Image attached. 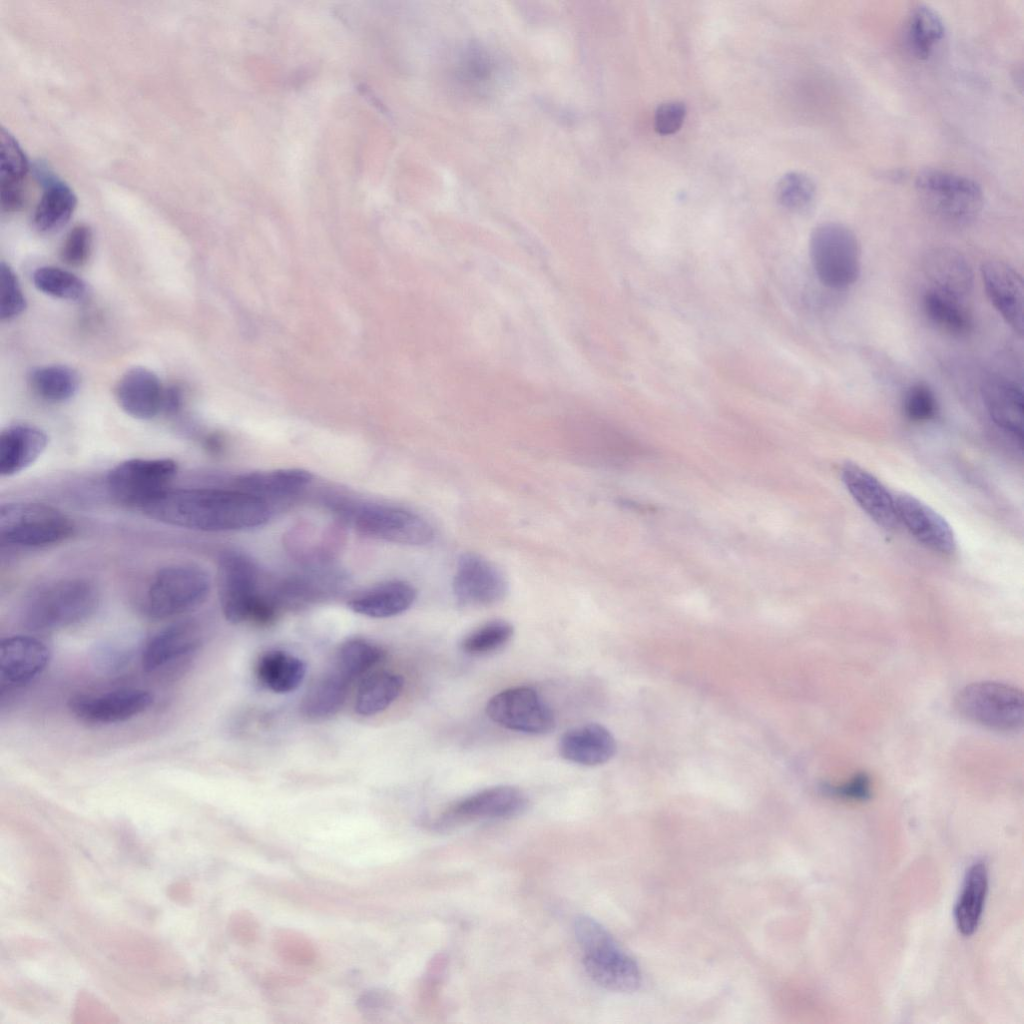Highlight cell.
I'll return each mask as SVG.
<instances>
[{"mask_svg":"<svg viewBox=\"0 0 1024 1024\" xmlns=\"http://www.w3.org/2000/svg\"><path fill=\"white\" fill-rule=\"evenodd\" d=\"M142 511L167 525L205 531H239L269 521L271 503L232 488L168 489Z\"/></svg>","mask_w":1024,"mask_h":1024,"instance_id":"obj_1","label":"cell"},{"mask_svg":"<svg viewBox=\"0 0 1024 1024\" xmlns=\"http://www.w3.org/2000/svg\"><path fill=\"white\" fill-rule=\"evenodd\" d=\"M100 602L97 587L84 578H64L33 591L21 608L23 625L50 632L77 625L91 617Z\"/></svg>","mask_w":1024,"mask_h":1024,"instance_id":"obj_2","label":"cell"},{"mask_svg":"<svg viewBox=\"0 0 1024 1024\" xmlns=\"http://www.w3.org/2000/svg\"><path fill=\"white\" fill-rule=\"evenodd\" d=\"M574 931L583 952L587 974L598 985L616 992H633L641 984L640 969L596 920L580 916Z\"/></svg>","mask_w":1024,"mask_h":1024,"instance_id":"obj_3","label":"cell"},{"mask_svg":"<svg viewBox=\"0 0 1024 1024\" xmlns=\"http://www.w3.org/2000/svg\"><path fill=\"white\" fill-rule=\"evenodd\" d=\"M332 506L342 519L370 538L403 545H425L434 538L432 525L405 508L350 502H336Z\"/></svg>","mask_w":1024,"mask_h":1024,"instance_id":"obj_4","label":"cell"},{"mask_svg":"<svg viewBox=\"0 0 1024 1024\" xmlns=\"http://www.w3.org/2000/svg\"><path fill=\"white\" fill-rule=\"evenodd\" d=\"M809 255L819 281L828 288H847L860 276V243L842 223L829 221L815 226L810 234Z\"/></svg>","mask_w":1024,"mask_h":1024,"instance_id":"obj_5","label":"cell"},{"mask_svg":"<svg viewBox=\"0 0 1024 1024\" xmlns=\"http://www.w3.org/2000/svg\"><path fill=\"white\" fill-rule=\"evenodd\" d=\"M209 591V575L201 567L169 565L152 577L143 600V611L153 619L181 615L200 606Z\"/></svg>","mask_w":1024,"mask_h":1024,"instance_id":"obj_6","label":"cell"},{"mask_svg":"<svg viewBox=\"0 0 1024 1024\" xmlns=\"http://www.w3.org/2000/svg\"><path fill=\"white\" fill-rule=\"evenodd\" d=\"M73 532L72 520L51 505L12 502L0 508V536L9 545L46 547L66 540Z\"/></svg>","mask_w":1024,"mask_h":1024,"instance_id":"obj_7","label":"cell"},{"mask_svg":"<svg viewBox=\"0 0 1024 1024\" xmlns=\"http://www.w3.org/2000/svg\"><path fill=\"white\" fill-rule=\"evenodd\" d=\"M955 706L967 720L996 731H1015L1023 725V693L1006 683H971L958 692Z\"/></svg>","mask_w":1024,"mask_h":1024,"instance_id":"obj_8","label":"cell"},{"mask_svg":"<svg viewBox=\"0 0 1024 1024\" xmlns=\"http://www.w3.org/2000/svg\"><path fill=\"white\" fill-rule=\"evenodd\" d=\"M923 204L938 217L952 223L973 220L983 205V191L973 179L941 169L922 170L915 180Z\"/></svg>","mask_w":1024,"mask_h":1024,"instance_id":"obj_9","label":"cell"},{"mask_svg":"<svg viewBox=\"0 0 1024 1024\" xmlns=\"http://www.w3.org/2000/svg\"><path fill=\"white\" fill-rule=\"evenodd\" d=\"M177 473V463L169 458H133L114 466L106 484L118 503L142 510L169 489Z\"/></svg>","mask_w":1024,"mask_h":1024,"instance_id":"obj_10","label":"cell"},{"mask_svg":"<svg viewBox=\"0 0 1024 1024\" xmlns=\"http://www.w3.org/2000/svg\"><path fill=\"white\" fill-rule=\"evenodd\" d=\"M217 582L226 620L233 624L249 621L263 595L259 591V571L254 561L239 551L223 552L218 560Z\"/></svg>","mask_w":1024,"mask_h":1024,"instance_id":"obj_11","label":"cell"},{"mask_svg":"<svg viewBox=\"0 0 1024 1024\" xmlns=\"http://www.w3.org/2000/svg\"><path fill=\"white\" fill-rule=\"evenodd\" d=\"M486 714L504 728L528 734L549 733L555 727L550 707L534 689L525 686L495 694L487 702Z\"/></svg>","mask_w":1024,"mask_h":1024,"instance_id":"obj_12","label":"cell"},{"mask_svg":"<svg viewBox=\"0 0 1024 1024\" xmlns=\"http://www.w3.org/2000/svg\"><path fill=\"white\" fill-rule=\"evenodd\" d=\"M527 807L528 799L520 789L495 786L453 803L434 825L438 830H448L479 820L506 819L522 814Z\"/></svg>","mask_w":1024,"mask_h":1024,"instance_id":"obj_13","label":"cell"},{"mask_svg":"<svg viewBox=\"0 0 1024 1024\" xmlns=\"http://www.w3.org/2000/svg\"><path fill=\"white\" fill-rule=\"evenodd\" d=\"M508 582L502 571L481 555L463 554L453 579V593L466 607H485L502 601Z\"/></svg>","mask_w":1024,"mask_h":1024,"instance_id":"obj_14","label":"cell"},{"mask_svg":"<svg viewBox=\"0 0 1024 1024\" xmlns=\"http://www.w3.org/2000/svg\"><path fill=\"white\" fill-rule=\"evenodd\" d=\"M153 703L149 691L122 688L97 694H78L69 701V709L79 720L89 724H114L127 721L145 712Z\"/></svg>","mask_w":1024,"mask_h":1024,"instance_id":"obj_15","label":"cell"},{"mask_svg":"<svg viewBox=\"0 0 1024 1024\" xmlns=\"http://www.w3.org/2000/svg\"><path fill=\"white\" fill-rule=\"evenodd\" d=\"M201 633L192 622L171 624L154 633L142 647L140 661L148 673L166 670L189 659L201 645Z\"/></svg>","mask_w":1024,"mask_h":1024,"instance_id":"obj_16","label":"cell"},{"mask_svg":"<svg viewBox=\"0 0 1024 1024\" xmlns=\"http://www.w3.org/2000/svg\"><path fill=\"white\" fill-rule=\"evenodd\" d=\"M986 294L1005 322L1019 335L1024 331V288L1021 275L1008 263L988 260L981 265Z\"/></svg>","mask_w":1024,"mask_h":1024,"instance_id":"obj_17","label":"cell"},{"mask_svg":"<svg viewBox=\"0 0 1024 1024\" xmlns=\"http://www.w3.org/2000/svg\"><path fill=\"white\" fill-rule=\"evenodd\" d=\"M894 501L899 523H902L922 545L945 555L955 551L954 533L941 515L908 494H896Z\"/></svg>","mask_w":1024,"mask_h":1024,"instance_id":"obj_18","label":"cell"},{"mask_svg":"<svg viewBox=\"0 0 1024 1024\" xmlns=\"http://www.w3.org/2000/svg\"><path fill=\"white\" fill-rule=\"evenodd\" d=\"M50 650L40 639L29 635H13L0 643L1 682L20 687L35 679L47 667Z\"/></svg>","mask_w":1024,"mask_h":1024,"instance_id":"obj_19","label":"cell"},{"mask_svg":"<svg viewBox=\"0 0 1024 1024\" xmlns=\"http://www.w3.org/2000/svg\"><path fill=\"white\" fill-rule=\"evenodd\" d=\"M841 477L848 492L874 522L887 530L899 527L894 495L875 476L847 462L841 469Z\"/></svg>","mask_w":1024,"mask_h":1024,"instance_id":"obj_20","label":"cell"},{"mask_svg":"<svg viewBox=\"0 0 1024 1024\" xmlns=\"http://www.w3.org/2000/svg\"><path fill=\"white\" fill-rule=\"evenodd\" d=\"M923 272L934 289L963 302L974 284L972 267L966 257L950 247L929 250L923 259Z\"/></svg>","mask_w":1024,"mask_h":1024,"instance_id":"obj_21","label":"cell"},{"mask_svg":"<svg viewBox=\"0 0 1024 1024\" xmlns=\"http://www.w3.org/2000/svg\"><path fill=\"white\" fill-rule=\"evenodd\" d=\"M164 391L154 372L144 367H133L120 378L116 399L125 413L147 420L163 411Z\"/></svg>","mask_w":1024,"mask_h":1024,"instance_id":"obj_22","label":"cell"},{"mask_svg":"<svg viewBox=\"0 0 1024 1024\" xmlns=\"http://www.w3.org/2000/svg\"><path fill=\"white\" fill-rule=\"evenodd\" d=\"M981 394L993 421L1022 442L1024 418L1022 388L1008 378L989 375L982 381Z\"/></svg>","mask_w":1024,"mask_h":1024,"instance_id":"obj_23","label":"cell"},{"mask_svg":"<svg viewBox=\"0 0 1024 1024\" xmlns=\"http://www.w3.org/2000/svg\"><path fill=\"white\" fill-rule=\"evenodd\" d=\"M48 436L41 428L16 423L0 434V475L13 476L32 465L45 451Z\"/></svg>","mask_w":1024,"mask_h":1024,"instance_id":"obj_24","label":"cell"},{"mask_svg":"<svg viewBox=\"0 0 1024 1024\" xmlns=\"http://www.w3.org/2000/svg\"><path fill=\"white\" fill-rule=\"evenodd\" d=\"M558 750L561 757L570 762L596 766L614 756L616 742L603 725L586 723L565 731L559 739Z\"/></svg>","mask_w":1024,"mask_h":1024,"instance_id":"obj_25","label":"cell"},{"mask_svg":"<svg viewBox=\"0 0 1024 1024\" xmlns=\"http://www.w3.org/2000/svg\"><path fill=\"white\" fill-rule=\"evenodd\" d=\"M342 585L341 573L319 566L282 580L269 597L278 609L298 608L337 592Z\"/></svg>","mask_w":1024,"mask_h":1024,"instance_id":"obj_26","label":"cell"},{"mask_svg":"<svg viewBox=\"0 0 1024 1024\" xmlns=\"http://www.w3.org/2000/svg\"><path fill=\"white\" fill-rule=\"evenodd\" d=\"M311 481L309 471L286 468L241 474L234 479L233 487L272 504L297 495Z\"/></svg>","mask_w":1024,"mask_h":1024,"instance_id":"obj_27","label":"cell"},{"mask_svg":"<svg viewBox=\"0 0 1024 1024\" xmlns=\"http://www.w3.org/2000/svg\"><path fill=\"white\" fill-rule=\"evenodd\" d=\"M416 599V590L410 583L391 580L374 585L349 602V608L357 614L371 618H387L403 613Z\"/></svg>","mask_w":1024,"mask_h":1024,"instance_id":"obj_28","label":"cell"},{"mask_svg":"<svg viewBox=\"0 0 1024 1024\" xmlns=\"http://www.w3.org/2000/svg\"><path fill=\"white\" fill-rule=\"evenodd\" d=\"M28 159L14 136L4 127L0 131V200L3 212L19 210L25 199L24 182Z\"/></svg>","mask_w":1024,"mask_h":1024,"instance_id":"obj_29","label":"cell"},{"mask_svg":"<svg viewBox=\"0 0 1024 1024\" xmlns=\"http://www.w3.org/2000/svg\"><path fill=\"white\" fill-rule=\"evenodd\" d=\"M352 681L336 668L318 677L307 690L301 703L302 712L311 719L335 715L343 706Z\"/></svg>","mask_w":1024,"mask_h":1024,"instance_id":"obj_30","label":"cell"},{"mask_svg":"<svg viewBox=\"0 0 1024 1024\" xmlns=\"http://www.w3.org/2000/svg\"><path fill=\"white\" fill-rule=\"evenodd\" d=\"M306 674V665L299 657L283 650L265 652L258 660L259 682L275 693H289L298 688Z\"/></svg>","mask_w":1024,"mask_h":1024,"instance_id":"obj_31","label":"cell"},{"mask_svg":"<svg viewBox=\"0 0 1024 1024\" xmlns=\"http://www.w3.org/2000/svg\"><path fill=\"white\" fill-rule=\"evenodd\" d=\"M988 889V871L984 862L977 861L968 869L962 892L955 906V921L959 932L972 935L978 927Z\"/></svg>","mask_w":1024,"mask_h":1024,"instance_id":"obj_32","label":"cell"},{"mask_svg":"<svg viewBox=\"0 0 1024 1024\" xmlns=\"http://www.w3.org/2000/svg\"><path fill=\"white\" fill-rule=\"evenodd\" d=\"M76 204V195L67 184L49 180L34 212L35 227L43 233L57 231L69 221Z\"/></svg>","mask_w":1024,"mask_h":1024,"instance_id":"obj_33","label":"cell"},{"mask_svg":"<svg viewBox=\"0 0 1024 1024\" xmlns=\"http://www.w3.org/2000/svg\"><path fill=\"white\" fill-rule=\"evenodd\" d=\"M944 33L943 20L932 7L918 4L911 10L907 19L906 40L910 51L917 58H928Z\"/></svg>","mask_w":1024,"mask_h":1024,"instance_id":"obj_34","label":"cell"},{"mask_svg":"<svg viewBox=\"0 0 1024 1024\" xmlns=\"http://www.w3.org/2000/svg\"><path fill=\"white\" fill-rule=\"evenodd\" d=\"M403 678L391 672L366 677L358 688L355 711L362 716L376 715L388 708L400 695Z\"/></svg>","mask_w":1024,"mask_h":1024,"instance_id":"obj_35","label":"cell"},{"mask_svg":"<svg viewBox=\"0 0 1024 1024\" xmlns=\"http://www.w3.org/2000/svg\"><path fill=\"white\" fill-rule=\"evenodd\" d=\"M922 305L927 318L938 328L958 336L970 331L971 318L963 302L930 288Z\"/></svg>","mask_w":1024,"mask_h":1024,"instance_id":"obj_36","label":"cell"},{"mask_svg":"<svg viewBox=\"0 0 1024 1024\" xmlns=\"http://www.w3.org/2000/svg\"><path fill=\"white\" fill-rule=\"evenodd\" d=\"M30 383L35 393L49 402H63L75 395L79 388L78 373L65 365L39 367L31 373Z\"/></svg>","mask_w":1024,"mask_h":1024,"instance_id":"obj_37","label":"cell"},{"mask_svg":"<svg viewBox=\"0 0 1024 1024\" xmlns=\"http://www.w3.org/2000/svg\"><path fill=\"white\" fill-rule=\"evenodd\" d=\"M384 657L376 644L361 638L343 642L336 653L333 667L351 681L366 673Z\"/></svg>","mask_w":1024,"mask_h":1024,"instance_id":"obj_38","label":"cell"},{"mask_svg":"<svg viewBox=\"0 0 1024 1024\" xmlns=\"http://www.w3.org/2000/svg\"><path fill=\"white\" fill-rule=\"evenodd\" d=\"M514 634L505 620H492L468 633L460 642L461 650L470 656H485L502 649Z\"/></svg>","mask_w":1024,"mask_h":1024,"instance_id":"obj_39","label":"cell"},{"mask_svg":"<svg viewBox=\"0 0 1024 1024\" xmlns=\"http://www.w3.org/2000/svg\"><path fill=\"white\" fill-rule=\"evenodd\" d=\"M32 279L39 291L55 298L75 301L86 293V285L82 279L59 267H39L34 271Z\"/></svg>","mask_w":1024,"mask_h":1024,"instance_id":"obj_40","label":"cell"},{"mask_svg":"<svg viewBox=\"0 0 1024 1024\" xmlns=\"http://www.w3.org/2000/svg\"><path fill=\"white\" fill-rule=\"evenodd\" d=\"M272 945L277 956L293 966H308L317 956L312 941L304 934L291 929L277 930L273 935Z\"/></svg>","mask_w":1024,"mask_h":1024,"instance_id":"obj_41","label":"cell"},{"mask_svg":"<svg viewBox=\"0 0 1024 1024\" xmlns=\"http://www.w3.org/2000/svg\"><path fill=\"white\" fill-rule=\"evenodd\" d=\"M815 194L816 188L812 179L800 172L787 173L776 187L780 205L793 212L807 209L812 204Z\"/></svg>","mask_w":1024,"mask_h":1024,"instance_id":"obj_42","label":"cell"},{"mask_svg":"<svg viewBox=\"0 0 1024 1024\" xmlns=\"http://www.w3.org/2000/svg\"><path fill=\"white\" fill-rule=\"evenodd\" d=\"M26 299L12 268L2 262L0 266V317L11 320L24 312Z\"/></svg>","mask_w":1024,"mask_h":1024,"instance_id":"obj_43","label":"cell"},{"mask_svg":"<svg viewBox=\"0 0 1024 1024\" xmlns=\"http://www.w3.org/2000/svg\"><path fill=\"white\" fill-rule=\"evenodd\" d=\"M903 411L908 419L915 422L934 418L937 413V401L931 388L925 383H916L909 387L904 396Z\"/></svg>","mask_w":1024,"mask_h":1024,"instance_id":"obj_44","label":"cell"},{"mask_svg":"<svg viewBox=\"0 0 1024 1024\" xmlns=\"http://www.w3.org/2000/svg\"><path fill=\"white\" fill-rule=\"evenodd\" d=\"M92 250V232L84 224L74 226L67 234L60 251L61 259L66 264L79 267L84 265Z\"/></svg>","mask_w":1024,"mask_h":1024,"instance_id":"obj_45","label":"cell"},{"mask_svg":"<svg viewBox=\"0 0 1024 1024\" xmlns=\"http://www.w3.org/2000/svg\"><path fill=\"white\" fill-rule=\"evenodd\" d=\"M686 115V107L678 101L661 104L655 113V130L662 135L673 134L680 129Z\"/></svg>","mask_w":1024,"mask_h":1024,"instance_id":"obj_46","label":"cell"},{"mask_svg":"<svg viewBox=\"0 0 1024 1024\" xmlns=\"http://www.w3.org/2000/svg\"><path fill=\"white\" fill-rule=\"evenodd\" d=\"M259 923L255 916L246 910L236 912L230 920V932L242 945H251L259 936Z\"/></svg>","mask_w":1024,"mask_h":1024,"instance_id":"obj_47","label":"cell"},{"mask_svg":"<svg viewBox=\"0 0 1024 1024\" xmlns=\"http://www.w3.org/2000/svg\"><path fill=\"white\" fill-rule=\"evenodd\" d=\"M828 790L842 798L866 800L870 797V782L865 774H858L845 785L837 788H828Z\"/></svg>","mask_w":1024,"mask_h":1024,"instance_id":"obj_48","label":"cell"},{"mask_svg":"<svg viewBox=\"0 0 1024 1024\" xmlns=\"http://www.w3.org/2000/svg\"><path fill=\"white\" fill-rule=\"evenodd\" d=\"M94 655L95 662L97 663L98 667L103 670L114 671L116 669L122 668L127 661L126 652L123 649L118 648L117 646H112L110 644H103L98 646V648L94 652Z\"/></svg>","mask_w":1024,"mask_h":1024,"instance_id":"obj_49","label":"cell"},{"mask_svg":"<svg viewBox=\"0 0 1024 1024\" xmlns=\"http://www.w3.org/2000/svg\"><path fill=\"white\" fill-rule=\"evenodd\" d=\"M393 998L388 991L373 989L366 991L358 999V1007L364 1013H377L392 1005Z\"/></svg>","mask_w":1024,"mask_h":1024,"instance_id":"obj_50","label":"cell"},{"mask_svg":"<svg viewBox=\"0 0 1024 1024\" xmlns=\"http://www.w3.org/2000/svg\"><path fill=\"white\" fill-rule=\"evenodd\" d=\"M182 404V393L177 386H171L164 391L163 411L167 413L176 412Z\"/></svg>","mask_w":1024,"mask_h":1024,"instance_id":"obj_51","label":"cell"}]
</instances>
